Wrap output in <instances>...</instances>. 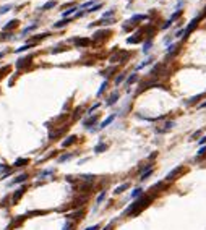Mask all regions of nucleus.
I'll use <instances>...</instances> for the list:
<instances>
[{"label": "nucleus", "mask_w": 206, "mask_h": 230, "mask_svg": "<svg viewBox=\"0 0 206 230\" xmlns=\"http://www.w3.org/2000/svg\"><path fill=\"white\" fill-rule=\"evenodd\" d=\"M152 199H154V194H143V196L133 199L132 204H130L127 209L124 211V216H130V217L138 216V214H140L144 207H148V206L151 204Z\"/></svg>", "instance_id": "f257e3e1"}, {"label": "nucleus", "mask_w": 206, "mask_h": 230, "mask_svg": "<svg viewBox=\"0 0 206 230\" xmlns=\"http://www.w3.org/2000/svg\"><path fill=\"white\" fill-rule=\"evenodd\" d=\"M183 170H185V167H183V165H177V167H174L170 172H167V175L164 177V181H165V183H170V181H174L182 172H183Z\"/></svg>", "instance_id": "f03ea898"}, {"label": "nucleus", "mask_w": 206, "mask_h": 230, "mask_svg": "<svg viewBox=\"0 0 206 230\" xmlns=\"http://www.w3.org/2000/svg\"><path fill=\"white\" fill-rule=\"evenodd\" d=\"M200 20H201V16H198V18H193V20L190 21V25L185 28V33H183V39H187V37L190 36V33L193 31L195 28H196V25L200 23Z\"/></svg>", "instance_id": "7ed1b4c3"}, {"label": "nucleus", "mask_w": 206, "mask_h": 230, "mask_svg": "<svg viewBox=\"0 0 206 230\" xmlns=\"http://www.w3.org/2000/svg\"><path fill=\"white\" fill-rule=\"evenodd\" d=\"M125 57H127V55H125V52L119 50V52H115L114 55H111V63H122Z\"/></svg>", "instance_id": "20e7f679"}, {"label": "nucleus", "mask_w": 206, "mask_h": 230, "mask_svg": "<svg viewBox=\"0 0 206 230\" xmlns=\"http://www.w3.org/2000/svg\"><path fill=\"white\" fill-rule=\"evenodd\" d=\"M96 122H98V115H91V117H88V118H84V122H83V125L86 128H91L93 130V127L96 125Z\"/></svg>", "instance_id": "39448f33"}, {"label": "nucleus", "mask_w": 206, "mask_h": 230, "mask_svg": "<svg viewBox=\"0 0 206 230\" xmlns=\"http://www.w3.org/2000/svg\"><path fill=\"white\" fill-rule=\"evenodd\" d=\"M164 186H165V181H164V180H162V181H157V183H154V185L149 188V191H151V194H156L157 191L164 190Z\"/></svg>", "instance_id": "423d86ee"}, {"label": "nucleus", "mask_w": 206, "mask_h": 230, "mask_svg": "<svg viewBox=\"0 0 206 230\" xmlns=\"http://www.w3.org/2000/svg\"><path fill=\"white\" fill-rule=\"evenodd\" d=\"M78 180L80 181H84V183H94L96 175H93V173H84V175H80Z\"/></svg>", "instance_id": "0eeeda50"}, {"label": "nucleus", "mask_w": 206, "mask_h": 230, "mask_svg": "<svg viewBox=\"0 0 206 230\" xmlns=\"http://www.w3.org/2000/svg\"><path fill=\"white\" fill-rule=\"evenodd\" d=\"M206 156V146H201V148L196 151V156L193 157V162H201V159Z\"/></svg>", "instance_id": "6e6552de"}, {"label": "nucleus", "mask_w": 206, "mask_h": 230, "mask_svg": "<svg viewBox=\"0 0 206 230\" xmlns=\"http://www.w3.org/2000/svg\"><path fill=\"white\" fill-rule=\"evenodd\" d=\"M119 97H120V92H119V91H114V92L109 96V99H107V102H106V105H114V104L119 101Z\"/></svg>", "instance_id": "1a4fd4ad"}, {"label": "nucleus", "mask_w": 206, "mask_h": 230, "mask_svg": "<svg viewBox=\"0 0 206 230\" xmlns=\"http://www.w3.org/2000/svg\"><path fill=\"white\" fill-rule=\"evenodd\" d=\"M175 127V122L174 120H169V122H165L164 123V128H159V130H156L157 133H165V131H169V130H172V128Z\"/></svg>", "instance_id": "9d476101"}, {"label": "nucleus", "mask_w": 206, "mask_h": 230, "mask_svg": "<svg viewBox=\"0 0 206 230\" xmlns=\"http://www.w3.org/2000/svg\"><path fill=\"white\" fill-rule=\"evenodd\" d=\"M115 117H117L115 114H112V115H109L107 118H106V120H104V122H102V123L99 125V130H104V128H106V127H109V125H111L112 122H114V120H115Z\"/></svg>", "instance_id": "9b49d317"}, {"label": "nucleus", "mask_w": 206, "mask_h": 230, "mask_svg": "<svg viewBox=\"0 0 206 230\" xmlns=\"http://www.w3.org/2000/svg\"><path fill=\"white\" fill-rule=\"evenodd\" d=\"M25 191H26V188H25V186H23V188H18L16 191L13 193V198H12V201H13V203H18V199H20V198L23 196V194H25Z\"/></svg>", "instance_id": "f8f14e48"}, {"label": "nucleus", "mask_w": 206, "mask_h": 230, "mask_svg": "<svg viewBox=\"0 0 206 230\" xmlns=\"http://www.w3.org/2000/svg\"><path fill=\"white\" fill-rule=\"evenodd\" d=\"M31 60H33V55H28V57L18 60V62H16V66H18V68H23V66L29 65V62H31Z\"/></svg>", "instance_id": "ddd939ff"}, {"label": "nucleus", "mask_w": 206, "mask_h": 230, "mask_svg": "<svg viewBox=\"0 0 206 230\" xmlns=\"http://www.w3.org/2000/svg\"><path fill=\"white\" fill-rule=\"evenodd\" d=\"M128 188H130V183H127V181H125V183H122V185H119V186H117L115 190H114V194H122V193H124V191H127Z\"/></svg>", "instance_id": "4468645a"}, {"label": "nucleus", "mask_w": 206, "mask_h": 230, "mask_svg": "<svg viewBox=\"0 0 206 230\" xmlns=\"http://www.w3.org/2000/svg\"><path fill=\"white\" fill-rule=\"evenodd\" d=\"M143 194H144V190L141 188V186H138V188H135L132 193H130V198H132V199H136V198L143 196Z\"/></svg>", "instance_id": "2eb2a0df"}, {"label": "nucleus", "mask_w": 206, "mask_h": 230, "mask_svg": "<svg viewBox=\"0 0 206 230\" xmlns=\"http://www.w3.org/2000/svg\"><path fill=\"white\" fill-rule=\"evenodd\" d=\"M152 172H154V167H151V168H148V170H144L143 173H140V181L148 180V178L152 175Z\"/></svg>", "instance_id": "dca6fc26"}, {"label": "nucleus", "mask_w": 206, "mask_h": 230, "mask_svg": "<svg viewBox=\"0 0 206 230\" xmlns=\"http://www.w3.org/2000/svg\"><path fill=\"white\" fill-rule=\"evenodd\" d=\"M73 42L76 47H88L89 45V39H75Z\"/></svg>", "instance_id": "f3484780"}, {"label": "nucleus", "mask_w": 206, "mask_h": 230, "mask_svg": "<svg viewBox=\"0 0 206 230\" xmlns=\"http://www.w3.org/2000/svg\"><path fill=\"white\" fill-rule=\"evenodd\" d=\"M75 141H76V136H75V135L68 136V138H67V140L62 143V148H68V146H71V144H73Z\"/></svg>", "instance_id": "a211bd4d"}, {"label": "nucleus", "mask_w": 206, "mask_h": 230, "mask_svg": "<svg viewBox=\"0 0 206 230\" xmlns=\"http://www.w3.org/2000/svg\"><path fill=\"white\" fill-rule=\"evenodd\" d=\"M107 148H109V146H107L106 143H99L98 146L94 148V152H96V154H101V152H106V151H107Z\"/></svg>", "instance_id": "6ab92c4d"}, {"label": "nucleus", "mask_w": 206, "mask_h": 230, "mask_svg": "<svg viewBox=\"0 0 206 230\" xmlns=\"http://www.w3.org/2000/svg\"><path fill=\"white\" fill-rule=\"evenodd\" d=\"M26 180H28V175H26V173H21V175H18V177L12 181V185H16V183H23V181H26Z\"/></svg>", "instance_id": "aec40b11"}, {"label": "nucleus", "mask_w": 206, "mask_h": 230, "mask_svg": "<svg viewBox=\"0 0 206 230\" xmlns=\"http://www.w3.org/2000/svg\"><path fill=\"white\" fill-rule=\"evenodd\" d=\"M73 157H75V152H68V154H63V156H60V157H58V162L62 164V162H67V160L73 159Z\"/></svg>", "instance_id": "412c9836"}, {"label": "nucleus", "mask_w": 206, "mask_h": 230, "mask_svg": "<svg viewBox=\"0 0 206 230\" xmlns=\"http://www.w3.org/2000/svg\"><path fill=\"white\" fill-rule=\"evenodd\" d=\"M141 41V37H140V33H136V34H133V37H128L127 39V42L128 44H138V42Z\"/></svg>", "instance_id": "4be33fe9"}, {"label": "nucleus", "mask_w": 206, "mask_h": 230, "mask_svg": "<svg viewBox=\"0 0 206 230\" xmlns=\"http://www.w3.org/2000/svg\"><path fill=\"white\" fill-rule=\"evenodd\" d=\"M70 21H71V20H68V18H65V20H62V21H57V23H54V28H55V29L63 28V26H67Z\"/></svg>", "instance_id": "5701e85b"}, {"label": "nucleus", "mask_w": 206, "mask_h": 230, "mask_svg": "<svg viewBox=\"0 0 206 230\" xmlns=\"http://www.w3.org/2000/svg\"><path fill=\"white\" fill-rule=\"evenodd\" d=\"M151 47H152V39H151V37H149L148 41H146V42H144V44H143V53H148Z\"/></svg>", "instance_id": "b1692460"}, {"label": "nucleus", "mask_w": 206, "mask_h": 230, "mask_svg": "<svg viewBox=\"0 0 206 230\" xmlns=\"http://www.w3.org/2000/svg\"><path fill=\"white\" fill-rule=\"evenodd\" d=\"M67 217H68V219H81V217H83V209L76 211V212H71V214H68Z\"/></svg>", "instance_id": "393cba45"}, {"label": "nucleus", "mask_w": 206, "mask_h": 230, "mask_svg": "<svg viewBox=\"0 0 206 230\" xmlns=\"http://www.w3.org/2000/svg\"><path fill=\"white\" fill-rule=\"evenodd\" d=\"M136 79H138V75H136V73H132V75L127 78V83H125V84H127V86H130V84H133Z\"/></svg>", "instance_id": "a878e982"}, {"label": "nucleus", "mask_w": 206, "mask_h": 230, "mask_svg": "<svg viewBox=\"0 0 206 230\" xmlns=\"http://www.w3.org/2000/svg\"><path fill=\"white\" fill-rule=\"evenodd\" d=\"M16 25H18V20H12V21H8V23H7V25L3 26V31H8V29L15 28Z\"/></svg>", "instance_id": "bb28decb"}, {"label": "nucleus", "mask_w": 206, "mask_h": 230, "mask_svg": "<svg viewBox=\"0 0 206 230\" xmlns=\"http://www.w3.org/2000/svg\"><path fill=\"white\" fill-rule=\"evenodd\" d=\"M28 49H33V44H31V42H29V44H26V45H21L20 49H16L15 52H16V53H21V52H26Z\"/></svg>", "instance_id": "cd10ccee"}, {"label": "nucleus", "mask_w": 206, "mask_h": 230, "mask_svg": "<svg viewBox=\"0 0 206 230\" xmlns=\"http://www.w3.org/2000/svg\"><path fill=\"white\" fill-rule=\"evenodd\" d=\"M201 133H203L201 130H196V131H195L193 135L190 136V141H198L200 138H201Z\"/></svg>", "instance_id": "c85d7f7f"}, {"label": "nucleus", "mask_w": 206, "mask_h": 230, "mask_svg": "<svg viewBox=\"0 0 206 230\" xmlns=\"http://www.w3.org/2000/svg\"><path fill=\"white\" fill-rule=\"evenodd\" d=\"M54 7H57V2H55V0H52V2H47V3H45L41 10H50V8H54Z\"/></svg>", "instance_id": "c756f323"}, {"label": "nucleus", "mask_w": 206, "mask_h": 230, "mask_svg": "<svg viewBox=\"0 0 206 230\" xmlns=\"http://www.w3.org/2000/svg\"><path fill=\"white\" fill-rule=\"evenodd\" d=\"M151 62H152V58H146L144 62H141L140 65L136 66V70H141V68H144V66H148V65H151Z\"/></svg>", "instance_id": "7c9ffc66"}, {"label": "nucleus", "mask_w": 206, "mask_h": 230, "mask_svg": "<svg viewBox=\"0 0 206 230\" xmlns=\"http://www.w3.org/2000/svg\"><path fill=\"white\" fill-rule=\"evenodd\" d=\"M106 196H107V193H106V191H101V193H99V196L96 198V203H98V204H101V203L106 199Z\"/></svg>", "instance_id": "2f4dec72"}, {"label": "nucleus", "mask_w": 206, "mask_h": 230, "mask_svg": "<svg viewBox=\"0 0 206 230\" xmlns=\"http://www.w3.org/2000/svg\"><path fill=\"white\" fill-rule=\"evenodd\" d=\"M28 162H29L28 159H16V162H15V164H13V165H15V167H21V165L28 164Z\"/></svg>", "instance_id": "473e14b6"}, {"label": "nucleus", "mask_w": 206, "mask_h": 230, "mask_svg": "<svg viewBox=\"0 0 206 230\" xmlns=\"http://www.w3.org/2000/svg\"><path fill=\"white\" fill-rule=\"evenodd\" d=\"M114 71H115V66H111V68H107V70L102 71V76L107 78V76H111V73H114Z\"/></svg>", "instance_id": "72a5a7b5"}, {"label": "nucleus", "mask_w": 206, "mask_h": 230, "mask_svg": "<svg viewBox=\"0 0 206 230\" xmlns=\"http://www.w3.org/2000/svg\"><path fill=\"white\" fill-rule=\"evenodd\" d=\"M107 84H109L107 81H104L102 84H101V88H99V91H98V97H99V96H102V92H104V91H106V88H107Z\"/></svg>", "instance_id": "f704fd0d"}, {"label": "nucleus", "mask_w": 206, "mask_h": 230, "mask_svg": "<svg viewBox=\"0 0 206 230\" xmlns=\"http://www.w3.org/2000/svg\"><path fill=\"white\" fill-rule=\"evenodd\" d=\"M36 26H37L36 23H33V25H31V26H28V28H26V29H23V33H21V36H25V34H28L29 31H33V29H36Z\"/></svg>", "instance_id": "c9c22d12"}, {"label": "nucleus", "mask_w": 206, "mask_h": 230, "mask_svg": "<svg viewBox=\"0 0 206 230\" xmlns=\"http://www.w3.org/2000/svg\"><path fill=\"white\" fill-rule=\"evenodd\" d=\"M203 96H205V94H198V96H195V97H192V99H190V101H188L187 104H196L198 101H200V99L203 97Z\"/></svg>", "instance_id": "e433bc0d"}, {"label": "nucleus", "mask_w": 206, "mask_h": 230, "mask_svg": "<svg viewBox=\"0 0 206 230\" xmlns=\"http://www.w3.org/2000/svg\"><path fill=\"white\" fill-rule=\"evenodd\" d=\"M76 10H78V8H76V7H71V8L65 10V12H63V16L67 18V16H68V15H71V13H75V12H76Z\"/></svg>", "instance_id": "4c0bfd02"}, {"label": "nucleus", "mask_w": 206, "mask_h": 230, "mask_svg": "<svg viewBox=\"0 0 206 230\" xmlns=\"http://www.w3.org/2000/svg\"><path fill=\"white\" fill-rule=\"evenodd\" d=\"M10 10H12V5H3V7L0 8V15H3V13L10 12Z\"/></svg>", "instance_id": "58836bf2"}, {"label": "nucleus", "mask_w": 206, "mask_h": 230, "mask_svg": "<svg viewBox=\"0 0 206 230\" xmlns=\"http://www.w3.org/2000/svg\"><path fill=\"white\" fill-rule=\"evenodd\" d=\"M124 79H125V73H120L119 76H117V78H115V84H117V86H119V84H120V83H122V81H124Z\"/></svg>", "instance_id": "ea45409f"}, {"label": "nucleus", "mask_w": 206, "mask_h": 230, "mask_svg": "<svg viewBox=\"0 0 206 230\" xmlns=\"http://www.w3.org/2000/svg\"><path fill=\"white\" fill-rule=\"evenodd\" d=\"M98 107H99V102H96L94 105H91V107H89V110H88V115H91L93 112L96 110V109H98Z\"/></svg>", "instance_id": "a19ab883"}, {"label": "nucleus", "mask_w": 206, "mask_h": 230, "mask_svg": "<svg viewBox=\"0 0 206 230\" xmlns=\"http://www.w3.org/2000/svg\"><path fill=\"white\" fill-rule=\"evenodd\" d=\"M101 7H102V5L98 3V5H94V7H91V10H88V12H89V13H91V12H98V10L101 8Z\"/></svg>", "instance_id": "79ce46f5"}, {"label": "nucleus", "mask_w": 206, "mask_h": 230, "mask_svg": "<svg viewBox=\"0 0 206 230\" xmlns=\"http://www.w3.org/2000/svg\"><path fill=\"white\" fill-rule=\"evenodd\" d=\"M54 172V170H52V168H49V170H44V172L41 173V177H47V175H50V173Z\"/></svg>", "instance_id": "37998d69"}, {"label": "nucleus", "mask_w": 206, "mask_h": 230, "mask_svg": "<svg viewBox=\"0 0 206 230\" xmlns=\"http://www.w3.org/2000/svg\"><path fill=\"white\" fill-rule=\"evenodd\" d=\"M47 36H49V33H42V34H37L34 39H44V37H47Z\"/></svg>", "instance_id": "c03bdc74"}, {"label": "nucleus", "mask_w": 206, "mask_h": 230, "mask_svg": "<svg viewBox=\"0 0 206 230\" xmlns=\"http://www.w3.org/2000/svg\"><path fill=\"white\" fill-rule=\"evenodd\" d=\"M104 34H106V31H99V33L94 34V39H99V37H102Z\"/></svg>", "instance_id": "a18cd8bd"}, {"label": "nucleus", "mask_w": 206, "mask_h": 230, "mask_svg": "<svg viewBox=\"0 0 206 230\" xmlns=\"http://www.w3.org/2000/svg\"><path fill=\"white\" fill-rule=\"evenodd\" d=\"M84 230H99V224H96V225H91V227H88V229H84Z\"/></svg>", "instance_id": "49530a36"}, {"label": "nucleus", "mask_w": 206, "mask_h": 230, "mask_svg": "<svg viewBox=\"0 0 206 230\" xmlns=\"http://www.w3.org/2000/svg\"><path fill=\"white\" fill-rule=\"evenodd\" d=\"M198 109H200V110H201V109H206V101L201 102V104H198Z\"/></svg>", "instance_id": "de8ad7c7"}, {"label": "nucleus", "mask_w": 206, "mask_h": 230, "mask_svg": "<svg viewBox=\"0 0 206 230\" xmlns=\"http://www.w3.org/2000/svg\"><path fill=\"white\" fill-rule=\"evenodd\" d=\"M2 57H3V53H2V52H0V58H2Z\"/></svg>", "instance_id": "09e8293b"}, {"label": "nucleus", "mask_w": 206, "mask_h": 230, "mask_svg": "<svg viewBox=\"0 0 206 230\" xmlns=\"http://www.w3.org/2000/svg\"><path fill=\"white\" fill-rule=\"evenodd\" d=\"M205 136H206V135H205Z\"/></svg>", "instance_id": "8fccbe9b"}]
</instances>
